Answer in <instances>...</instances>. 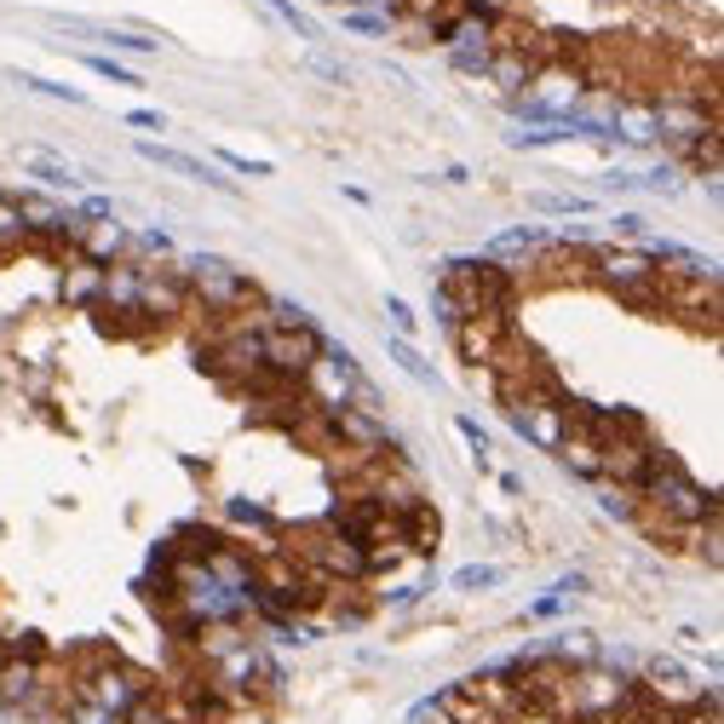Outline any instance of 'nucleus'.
<instances>
[{
    "label": "nucleus",
    "instance_id": "c756f323",
    "mask_svg": "<svg viewBox=\"0 0 724 724\" xmlns=\"http://www.w3.org/2000/svg\"><path fill=\"white\" fill-rule=\"evenodd\" d=\"M386 316H391V334L397 339H414L420 334V316H414V305L402 294H386Z\"/></svg>",
    "mask_w": 724,
    "mask_h": 724
},
{
    "label": "nucleus",
    "instance_id": "1a4fd4ad",
    "mask_svg": "<svg viewBox=\"0 0 724 724\" xmlns=\"http://www.w3.org/2000/svg\"><path fill=\"white\" fill-rule=\"evenodd\" d=\"M58 299H64L70 311H98L104 305V265H92V259H70L64 271H58Z\"/></svg>",
    "mask_w": 724,
    "mask_h": 724
},
{
    "label": "nucleus",
    "instance_id": "79ce46f5",
    "mask_svg": "<svg viewBox=\"0 0 724 724\" xmlns=\"http://www.w3.org/2000/svg\"><path fill=\"white\" fill-rule=\"evenodd\" d=\"M500 489H507V495L517 500V495H523V477H517V472H500Z\"/></svg>",
    "mask_w": 724,
    "mask_h": 724
},
{
    "label": "nucleus",
    "instance_id": "a19ab883",
    "mask_svg": "<svg viewBox=\"0 0 724 724\" xmlns=\"http://www.w3.org/2000/svg\"><path fill=\"white\" fill-rule=\"evenodd\" d=\"M558 610H563V598H558V592H547V598H535V603H529V615H535V621H552Z\"/></svg>",
    "mask_w": 724,
    "mask_h": 724
},
{
    "label": "nucleus",
    "instance_id": "4c0bfd02",
    "mask_svg": "<svg viewBox=\"0 0 724 724\" xmlns=\"http://www.w3.org/2000/svg\"><path fill=\"white\" fill-rule=\"evenodd\" d=\"M75 213L87 219V225H104V219H115V201H110V196H87Z\"/></svg>",
    "mask_w": 724,
    "mask_h": 724
},
{
    "label": "nucleus",
    "instance_id": "c03bdc74",
    "mask_svg": "<svg viewBox=\"0 0 724 724\" xmlns=\"http://www.w3.org/2000/svg\"><path fill=\"white\" fill-rule=\"evenodd\" d=\"M0 661H7V650H0Z\"/></svg>",
    "mask_w": 724,
    "mask_h": 724
},
{
    "label": "nucleus",
    "instance_id": "ea45409f",
    "mask_svg": "<svg viewBox=\"0 0 724 724\" xmlns=\"http://www.w3.org/2000/svg\"><path fill=\"white\" fill-rule=\"evenodd\" d=\"M615 236H633V241H644V219L638 213H615V225H610Z\"/></svg>",
    "mask_w": 724,
    "mask_h": 724
},
{
    "label": "nucleus",
    "instance_id": "ddd939ff",
    "mask_svg": "<svg viewBox=\"0 0 724 724\" xmlns=\"http://www.w3.org/2000/svg\"><path fill=\"white\" fill-rule=\"evenodd\" d=\"M24 173L35 178V185H47V190H80V185H92L87 173H75L64 155H52V150H29L24 155Z\"/></svg>",
    "mask_w": 724,
    "mask_h": 724
},
{
    "label": "nucleus",
    "instance_id": "4be33fe9",
    "mask_svg": "<svg viewBox=\"0 0 724 724\" xmlns=\"http://www.w3.org/2000/svg\"><path fill=\"white\" fill-rule=\"evenodd\" d=\"M299 64H305L316 80H334V87H351V80H357V70L346 64V58H334V52H322V47H311Z\"/></svg>",
    "mask_w": 724,
    "mask_h": 724
},
{
    "label": "nucleus",
    "instance_id": "f257e3e1",
    "mask_svg": "<svg viewBox=\"0 0 724 724\" xmlns=\"http://www.w3.org/2000/svg\"><path fill=\"white\" fill-rule=\"evenodd\" d=\"M638 507H644L638 517L644 535H696L708 517H719V495H708L673 454L656 449L650 472L638 483Z\"/></svg>",
    "mask_w": 724,
    "mask_h": 724
},
{
    "label": "nucleus",
    "instance_id": "6e6552de",
    "mask_svg": "<svg viewBox=\"0 0 724 724\" xmlns=\"http://www.w3.org/2000/svg\"><path fill=\"white\" fill-rule=\"evenodd\" d=\"M133 150L145 155V161H155L161 173H178V178H196V185H208L219 196H236V178H225L213 161H201V155H185V150H173V145H155V138H138Z\"/></svg>",
    "mask_w": 724,
    "mask_h": 724
},
{
    "label": "nucleus",
    "instance_id": "c9c22d12",
    "mask_svg": "<svg viewBox=\"0 0 724 724\" xmlns=\"http://www.w3.org/2000/svg\"><path fill=\"white\" fill-rule=\"evenodd\" d=\"M121 121H127V127H145V133H167V115H161V110H150V104H138V110H127V115H121Z\"/></svg>",
    "mask_w": 724,
    "mask_h": 724
},
{
    "label": "nucleus",
    "instance_id": "6ab92c4d",
    "mask_svg": "<svg viewBox=\"0 0 724 724\" xmlns=\"http://www.w3.org/2000/svg\"><path fill=\"white\" fill-rule=\"evenodd\" d=\"M259 7H265V12L276 17V24H282V29H288V35H299V40H322V29H316V17H305V12H299V7H294V0H259Z\"/></svg>",
    "mask_w": 724,
    "mask_h": 724
},
{
    "label": "nucleus",
    "instance_id": "37998d69",
    "mask_svg": "<svg viewBox=\"0 0 724 724\" xmlns=\"http://www.w3.org/2000/svg\"><path fill=\"white\" fill-rule=\"evenodd\" d=\"M316 7H334V0H316Z\"/></svg>",
    "mask_w": 724,
    "mask_h": 724
},
{
    "label": "nucleus",
    "instance_id": "9d476101",
    "mask_svg": "<svg viewBox=\"0 0 724 724\" xmlns=\"http://www.w3.org/2000/svg\"><path fill=\"white\" fill-rule=\"evenodd\" d=\"M552 248V230H535V225H517V230H500L489 236V248H483V259H495V265L507 271H523V259L547 253Z\"/></svg>",
    "mask_w": 724,
    "mask_h": 724
},
{
    "label": "nucleus",
    "instance_id": "a878e982",
    "mask_svg": "<svg viewBox=\"0 0 724 724\" xmlns=\"http://www.w3.org/2000/svg\"><path fill=\"white\" fill-rule=\"evenodd\" d=\"M432 322H437L442 334H454L460 322H466V311H460V299H454L449 288H442V282H432Z\"/></svg>",
    "mask_w": 724,
    "mask_h": 724
},
{
    "label": "nucleus",
    "instance_id": "b1692460",
    "mask_svg": "<svg viewBox=\"0 0 724 724\" xmlns=\"http://www.w3.org/2000/svg\"><path fill=\"white\" fill-rule=\"evenodd\" d=\"M24 241H29L24 213H17V201H12V196H0V253H17Z\"/></svg>",
    "mask_w": 724,
    "mask_h": 724
},
{
    "label": "nucleus",
    "instance_id": "20e7f679",
    "mask_svg": "<svg viewBox=\"0 0 724 724\" xmlns=\"http://www.w3.org/2000/svg\"><path fill=\"white\" fill-rule=\"evenodd\" d=\"M507 426H512L523 442H535L540 454H558L563 437H570V402L558 397L552 379H547V386H529V391H517V397L507 402Z\"/></svg>",
    "mask_w": 724,
    "mask_h": 724
},
{
    "label": "nucleus",
    "instance_id": "f704fd0d",
    "mask_svg": "<svg viewBox=\"0 0 724 724\" xmlns=\"http://www.w3.org/2000/svg\"><path fill=\"white\" fill-rule=\"evenodd\" d=\"M346 29H357V35H386L391 17H379V12H346Z\"/></svg>",
    "mask_w": 724,
    "mask_h": 724
},
{
    "label": "nucleus",
    "instance_id": "72a5a7b5",
    "mask_svg": "<svg viewBox=\"0 0 724 724\" xmlns=\"http://www.w3.org/2000/svg\"><path fill=\"white\" fill-rule=\"evenodd\" d=\"M638 190H650V196H678V167H650V173H638Z\"/></svg>",
    "mask_w": 724,
    "mask_h": 724
},
{
    "label": "nucleus",
    "instance_id": "393cba45",
    "mask_svg": "<svg viewBox=\"0 0 724 724\" xmlns=\"http://www.w3.org/2000/svg\"><path fill=\"white\" fill-rule=\"evenodd\" d=\"M80 64H87L92 75H104V80H115V87H138V70H127L115 52H80Z\"/></svg>",
    "mask_w": 724,
    "mask_h": 724
},
{
    "label": "nucleus",
    "instance_id": "cd10ccee",
    "mask_svg": "<svg viewBox=\"0 0 724 724\" xmlns=\"http://www.w3.org/2000/svg\"><path fill=\"white\" fill-rule=\"evenodd\" d=\"M495 47H449V70L454 75H489Z\"/></svg>",
    "mask_w": 724,
    "mask_h": 724
},
{
    "label": "nucleus",
    "instance_id": "473e14b6",
    "mask_svg": "<svg viewBox=\"0 0 724 724\" xmlns=\"http://www.w3.org/2000/svg\"><path fill=\"white\" fill-rule=\"evenodd\" d=\"M454 432L466 437V449H472V460H477V466H489V432H483L472 414H454Z\"/></svg>",
    "mask_w": 724,
    "mask_h": 724
},
{
    "label": "nucleus",
    "instance_id": "412c9836",
    "mask_svg": "<svg viewBox=\"0 0 724 724\" xmlns=\"http://www.w3.org/2000/svg\"><path fill=\"white\" fill-rule=\"evenodd\" d=\"M507 581V570H495V563H460V570L449 575V587L454 592H489V587H500Z\"/></svg>",
    "mask_w": 724,
    "mask_h": 724
},
{
    "label": "nucleus",
    "instance_id": "aec40b11",
    "mask_svg": "<svg viewBox=\"0 0 724 724\" xmlns=\"http://www.w3.org/2000/svg\"><path fill=\"white\" fill-rule=\"evenodd\" d=\"M225 517H230V523H241V529L271 535V540H276V529H282V523H276L265 507H259V500H241V495H236V500H225Z\"/></svg>",
    "mask_w": 724,
    "mask_h": 724
},
{
    "label": "nucleus",
    "instance_id": "dca6fc26",
    "mask_svg": "<svg viewBox=\"0 0 724 724\" xmlns=\"http://www.w3.org/2000/svg\"><path fill=\"white\" fill-rule=\"evenodd\" d=\"M529 208L547 213V219H581V213H592V196H575V190H535Z\"/></svg>",
    "mask_w": 724,
    "mask_h": 724
},
{
    "label": "nucleus",
    "instance_id": "2f4dec72",
    "mask_svg": "<svg viewBox=\"0 0 724 724\" xmlns=\"http://www.w3.org/2000/svg\"><path fill=\"white\" fill-rule=\"evenodd\" d=\"M133 253H138V259H173L178 248H173V236H167V230H155V225H150V230H138V236H133Z\"/></svg>",
    "mask_w": 724,
    "mask_h": 724
},
{
    "label": "nucleus",
    "instance_id": "4468645a",
    "mask_svg": "<svg viewBox=\"0 0 724 724\" xmlns=\"http://www.w3.org/2000/svg\"><path fill=\"white\" fill-rule=\"evenodd\" d=\"M437 713L449 719V724H500V719L477 701L472 684H449V690H437Z\"/></svg>",
    "mask_w": 724,
    "mask_h": 724
},
{
    "label": "nucleus",
    "instance_id": "f3484780",
    "mask_svg": "<svg viewBox=\"0 0 724 724\" xmlns=\"http://www.w3.org/2000/svg\"><path fill=\"white\" fill-rule=\"evenodd\" d=\"M92 40H98V47H110V52H138V58L161 47V35H138V29H121V24H98Z\"/></svg>",
    "mask_w": 724,
    "mask_h": 724
},
{
    "label": "nucleus",
    "instance_id": "bb28decb",
    "mask_svg": "<svg viewBox=\"0 0 724 724\" xmlns=\"http://www.w3.org/2000/svg\"><path fill=\"white\" fill-rule=\"evenodd\" d=\"M507 145L512 150H547V145H570V133L563 127H517V133H507Z\"/></svg>",
    "mask_w": 724,
    "mask_h": 724
},
{
    "label": "nucleus",
    "instance_id": "0eeeda50",
    "mask_svg": "<svg viewBox=\"0 0 724 724\" xmlns=\"http://www.w3.org/2000/svg\"><path fill=\"white\" fill-rule=\"evenodd\" d=\"M138 311H145L150 328H155V322H178V316H190L185 271H178V265H145V276H138Z\"/></svg>",
    "mask_w": 724,
    "mask_h": 724
},
{
    "label": "nucleus",
    "instance_id": "c85d7f7f",
    "mask_svg": "<svg viewBox=\"0 0 724 724\" xmlns=\"http://www.w3.org/2000/svg\"><path fill=\"white\" fill-rule=\"evenodd\" d=\"M219 167H225V173H241V178H271V173H276L265 155H241V150H219Z\"/></svg>",
    "mask_w": 724,
    "mask_h": 724
},
{
    "label": "nucleus",
    "instance_id": "a211bd4d",
    "mask_svg": "<svg viewBox=\"0 0 724 724\" xmlns=\"http://www.w3.org/2000/svg\"><path fill=\"white\" fill-rule=\"evenodd\" d=\"M598 507H603V517H615V523H638L644 517L638 489H615V483H598Z\"/></svg>",
    "mask_w": 724,
    "mask_h": 724
},
{
    "label": "nucleus",
    "instance_id": "423d86ee",
    "mask_svg": "<svg viewBox=\"0 0 724 724\" xmlns=\"http://www.w3.org/2000/svg\"><path fill=\"white\" fill-rule=\"evenodd\" d=\"M587 276L598 282V288H610L621 305L661 311V271L644 253H592V271Z\"/></svg>",
    "mask_w": 724,
    "mask_h": 724
},
{
    "label": "nucleus",
    "instance_id": "e433bc0d",
    "mask_svg": "<svg viewBox=\"0 0 724 724\" xmlns=\"http://www.w3.org/2000/svg\"><path fill=\"white\" fill-rule=\"evenodd\" d=\"M598 190H610V196H627V190H638V173L633 167H610L598 178Z\"/></svg>",
    "mask_w": 724,
    "mask_h": 724
},
{
    "label": "nucleus",
    "instance_id": "5701e85b",
    "mask_svg": "<svg viewBox=\"0 0 724 724\" xmlns=\"http://www.w3.org/2000/svg\"><path fill=\"white\" fill-rule=\"evenodd\" d=\"M12 80H17V87H29V92H40V98H64V104L87 110V92L64 87V80H47V75H29V70H12Z\"/></svg>",
    "mask_w": 724,
    "mask_h": 724
},
{
    "label": "nucleus",
    "instance_id": "f03ea898",
    "mask_svg": "<svg viewBox=\"0 0 724 724\" xmlns=\"http://www.w3.org/2000/svg\"><path fill=\"white\" fill-rule=\"evenodd\" d=\"M178 271H185V288H190V305H201L208 316H219V322H230V316H248L259 299V282L241 271V265H230L225 253H208V248H196L190 259H178Z\"/></svg>",
    "mask_w": 724,
    "mask_h": 724
},
{
    "label": "nucleus",
    "instance_id": "9b49d317",
    "mask_svg": "<svg viewBox=\"0 0 724 724\" xmlns=\"http://www.w3.org/2000/svg\"><path fill=\"white\" fill-rule=\"evenodd\" d=\"M558 460H563V472H570V477H581V483H603V442H598L592 432L570 426V437H563Z\"/></svg>",
    "mask_w": 724,
    "mask_h": 724
},
{
    "label": "nucleus",
    "instance_id": "2eb2a0df",
    "mask_svg": "<svg viewBox=\"0 0 724 724\" xmlns=\"http://www.w3.org/2000/svg\"><path fill=\"white\" fill-rule=\"evenodd\" d=\"M386 357H391V362H397V369L409 374V379H420V386H432V391L442 386L437 362H426V357H420V351H414V339H397V334H391V339H386Z\"/></svg>",
    "mask_w": 724,
    "mask_h": 724
},
{
    "label": "nucleus",
    "instance_id": "f8f14e48",
    "mask_svg": "<svg viewBox=\"0 0 724 724\" xmlns=\"http://www.w3.org/2000/svg\"><path fill=\"white\" fill-rule=\"evenodd\" d=\"M80 259H92V265H121V259L133 253V230L115 225V219H104V225H87V236H80Z\"/></svg>",
    "mask_w": 724,
    "mask_h": 724
},
{
    "label": "nucleus",
    "instance_id": "7ed1b4c3",
    "mask_svg": "<svg viewBox=\"0 0 724 724\" xmlns=\"http://www.w3.org/2000/svg\"><path fill=\"white\" fill-rule=\"evenodd\" d=\"M437 282L460 299L466 316H512V305H517V271L495 265V259H483V253L442 259Z\"/></svg>",
    "mask_w": 724,
    "mask_h": 724
},
{
    "label": "nucleus",
    "instance_id": "7c9ffc66",
    "mask_svg": "<svg viewBox=\"0 0 724 724\" xmlns=\"http://www.w3.org/2000/svg\"><path fill=\"white\" fill-rule=\"evenodd\" d=\"M426 592H437V575H426V581H409V587H391V592L379 598V603H386V610H414V603L426 598Z\"/></svg>",
    "mask_w": 724,
    "mask_h": 724
},
{
    "label": "nucleus",
    "instance_id": "58836bf2",
    "mask_svg": "<svg viewBox=\"0 0 724 724\" xmlns=\"http://www.w3.org/2000/svg\"><path fill=\"white\" fill-rule=\"evenodd\" d=\"M552 592H558L563 603H570V598H581V592H587V575H581V570H570V575H563L558 587H552Z\"/></svg>",
    "mask_w": 724,
    "mask_h": 724
},
{
    "label": "nucleus",
    "instance_id": "39448f33",
    "mask_svg": "<svg viewBox=\"0 0 724 724\" xmlns=\"http://www.w3.org/2000/svg\"><path fill=\"white\" fill-rule=\"evenodd\" d=\"M322 346H328V339H322L316 322L311 328H265L259 334V374L276 379V386H305Z\"/></svg>",
    "mask_w": 724,
    "mask_h": 724
}]
</instances>
